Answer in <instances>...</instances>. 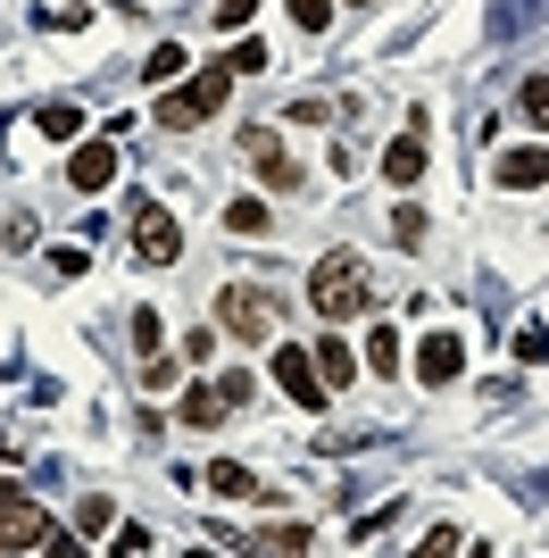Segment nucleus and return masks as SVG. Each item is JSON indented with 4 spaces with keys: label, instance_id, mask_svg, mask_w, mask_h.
Here are the masks:
<instances>
[{
    "label": "nucleus",
    "instance_id": "obj_1",
    "mask_svg": "<svg viewBox=\"0 0 549 558\" xmlns=\"http://www.w3.org/2000/svg\"><path fill=\"white\" fill-rule=\"evenodd\" d=\"M366 301H375V276H366V258H350V251L317 258V276H308V308H317L325 326H350Z\"/></svg>",
    "mask_w": 549,
    "mask_h": 558
},
{
    "label": "nucleus",
    "instance_id": "obj_2",
    "mask_svg": "<svg viewBox=\"0 0 549 558\" xmlns=\"http://www.w3.org/2000/svg\"><path fill=\"white\" fill-rule=\"evenodd\" d=\"M233 93V59H217V68H200L192 84H175V93H159V109H150V125H167V134H192V125H208V117L225 109Z\"/></svg>",
    "mask_w": 549,
    "mask_h": 558
},
{
    "label": "nucleus",
    "instance_id": "obj_3",
    "mask_svg": "<svg viewBox=\"0 0 549 558\" xmlns=\"http://www.w3.org/2000/svg\"><path fill=\"white\" fill-rule=\"evenodd\" d=\"M274 326H283V292H274V283H225V292H217V333H233V342H274Z\"/></svg>",
    "mask_w": 549,
    "mask_h": 558
},
{
    "label": "nucleus",
    "instance_id": "obj_4",
    "mask_svg": "<svg viewBox=\"0 0 549 558\" xmlns=\"http://www.w3.org/2000/svg\"><path fill=\"white\" fill-rule=\"evenodd\" d=\"M125 242H134L142 267H175V258H183V226L159 209V201H142V209L125 217Z\"/></svg>",
    "mask_w": 549,
    "mask_h": 558
},
{
    "label": "nucleus",
    "instance_id": "obj_5",
    "mask_svg": "<svg viewBox=\"0 0 549 558\" xmlns=\"http://www.w3.org/2000/svg\"><path fill=\"white\" fill-rule=\"evenodd\" d=\"M251 392H258L251 375H217V384H192V392H183V409H175V417L192 425V434H208V425H225V417H233V409H242Z\"/></svg>",
    "mask_w": 549,
    "mask_h": 558
},
{
    "label": "nucleus",
    "instance_id": "obj_6",
    "mask_svg": "<svg viewBox=\"0 0 549 558\" xmlns=\"http://www.w3.org/2000/svg\"><path fill=\"white\" fill-rule=\"evenodd\" d=\"M242 150H251V167H258V184H267V192H300V159L283 150V134L242 125Z\"/></svg>",
    "mask_w": 549,
    "mask_h": 558
},
{
    "label": "nucleus",
    "instance_id": "obj_7",
    "mask_svg": "<svg viewBox=\"0 0 549 558\" xmlns=\"http://www.w3.org/2000/svg\"><path fill=\"white\" fill-rule=\"evenodd\" d=\"M274 384H283L300 409H325V400H333V392H325V375H317V359H308L300 342H274Z\"/></svg>",
    "mask_w": 549,
    "mask_h": 558
},
{
    "label": "nucleus",
    "instance_id": "obj_8",
    "mask_svg": "<svg viewBox=\"0 0 549 558\" xmlns=\"http://www.w3.org/2000/svg\"><path fill=\"white\" fill-rule=\"evenodd\" d=\"M457 367H466V333L441 326V333L416 342V384H434V392H441V384H457Z\"/></svg>",
    "mask_w": 549,
    "mask_h": 558
},
{
    "label": "nucleus",
    "instance_id": "obj_9",
    "mask_svg": "<svg viewBox=\"0 0 549 558\" xmlns=\"http://www.w3.org/2000/svg\"><path fill=\"white\" fill-rule=\"evenodd\" d=\"M68 184H75V192H109V184H117V134H100V142H75Z\"/></svg>",
    "mask_w": 549,
    "mask_h": 558
},
{
    "label": "nucleus",
    "instance_id": "obj_10",
    "mask_svg": "<svg viewBox=\"0 0 549 558\" xmlns=\"http://www.w3.org/2000/svg\"><path fill=\"white\" fill-rule=\"evenodd\" d=\"M491 184H500V192H541V184H549V150H541V142H525V150H500Z\"/></svg>",
    "mask_w": 549,
    "mask_h": 558
},
{
    "label": "nucleus",
    "instance_id": "obj_11",
    "mask_svg": "<svg viewBox=\"0 0 549 558\" xmlns=\"http://www.w3.org/2000/svg\"><path fill=\"white\" fill-rule=\"evenodd\" d=\"M308 359H317L325 392H350V384H358V350L342 342V326H333V333H317V350H308Z\"/></svg>",
    "mask_w": 549,
    "mask_h": 558
},
{
    "label": "nucleus",
    "instance_id": "obj_12",
    "mask_svg": "<svg viewBox=\"0 0 549 558\" xmlns=\"http://www.w3.org/2000/svg\"><path fill=\"white\" fill-rule=\"evenodd\" d=\"M383 175H391V184H400V192H408L416 175H425V134H416V125H408V134H400V142H391V150H383Z\"/></svg>",
    "mask_w": 549,
    "mask_h": 558
},
{
    "label": "nucleus",
    "instance_id": "obj_13",
    "mask_svg": "<svg viewBox=\"0 0 549 558\" xmlns=\"http://www.w3.org/2000/svg\"><path fill=\"white\" fill-rule=\"evenodd\" d=\"M208 492H225V500H258L267 484H258L251 466H233V459H208Z\"/></svg>",
    "mask_w": 549,
    "mask_h": 558
},
{
    "label": "nucleus",
    "instance_id": "obj_14",
    "mask_svg": "<svg viewBox=\"0 0 549 558\" xmlns=\"http://www.w3.org/2000/svg\"><path fill=\"white\" fill-rule=\"evenodd\" d=\"M34 125H42L50 142H75V134H84V109H68V100H50V109L34 117Z\"/></svg>",
    "mask_w": 549,
    "mask_h": 558
},
{
    "label": "nucleus",
    "instance_id": "obj_15",
    "mask_svg": "<svg viewBox=\"0 0 549 558\" xmlns=\"http://www.w3.org/2000/svg\"><path fill=\"white\" fill-rule=\"evenodd\" d=\"M366 367H375V375H400V333H391V326L366 333Z\"/></svg>",
    "mask_w": 549,
    "mask_h": 558
},
{
    "label": "nucleus",
    "instance_id": "obj_16",
    "mask_svg": "<svg viewBox=\"0 0 549 558\" xmlns=\"http://www.w3.org/2000/svg\"><path fill=\"white\" fill-rule=\"evenodd\" d=\"M109 525H117V509H109V500H100V492H91L84 509H75V542H100V534H109Z\"/></svg>",
    "mask_w": 549,
    "mask_h": 558
},
{
    "label": "nucleus",
    "instance_id": "obj_17",
    "mask_svg": "<svg viewBox=\"0 0 549 558\" xmlns=\"http://www.w3.org/2000/svg\"><path fill=\"white\" fill-rule=\"evenodd\" d=\"M142 75H150V84H175L183 75V43H159L150 59H142Z\"/></svg>",
    "mask_w": 549,
    "mask_h": 558
},
{
    "label": "nucleus",
    "instance_id": "obj_18",
    "mask_svg": "<svg viewBox=\"0 0 549 558\" xmlns=\"http://www.w3.org/2000/svg\"><path fill=\"white\" fill-rule=\"evenodd\" d=\"M283 9H292L300 34H325V25H333V0H283Z\"/></svg>",
    "mask_w": 549,
    "mask_h": 558
},
{
    "label": "nucleus",
    "instance_id": "obj_19",
    "mask_svg": "<svg viewBox=\"0 0 549 558\" xmlns=\"http://www.w3.org/2000/svg\"><path fill=\"white\" fill-rule=\"evenodd\" d=\"M225 233H267V201H233V209H225Z\"/></svg>",
    "mask_w": 549,
    "mask_h": 558
},
{
    "label": "nucleus",
    "instance_id": "obj_20",
    "mask_svg": "<svg viewBox=\"0 0 549 558\" xmlns=\"http://www.w3.org/2000/svg\"><path fill=\"white\" fill-rule=\"evenodd\" d=\"M308 542H317L308 525H267V534H258V550H308Z\"/></svg>",
    "mask_w": 549,
    "mask_h": 558
},
{
    "label": "nucleus",
    "instance_id": "obj_21",
    "mask_svg": "<svg viewBox=\"0 0 549 558\" xmlns=\"http://www.w3.org/2000/svg\"><path fill=\"white\" fill-rule=\"evenodd\" d=\"M516 100H525L533 125H549V75H525V93H516Z\"/></svg>",
    "mask_w": 549,
    "mask_h": 558
},
{
    "label": "nucleus",
    "instance_id": "obj_22",
    "mask_svg": "<svg viewBox=\"0 0 549 558\" xmlns=\"http://www.w3.org/2000/svg\"><path fill=\"white\" fill-rule=\"evenodd\" d=\"M516 359H525V367H549V333L525 326V333H516Z\"/></svg>",
    "mask_w": 549,
    "mask_h": 558
},
{
    "label": "nucleus",
    "instance_id": "obj_23",
    "mask_svg": "<svg viewBox=\"0 0 549 558\" xmlns=\"http://www.w3.org/2000/svg\"><path fill=\"white\" fill-rule=\"evenodd\" d=\"M258 17V0H217V25H225V34H233V25H251Z\"/></svg>",
    "mask_w": 549,
    "mask_h": 558
},
{
    "label": "nucleus",
    "instance_id": "obj_24",
    "mask_svg": "<svg viewBox=\"0 0 549 558\" xmlns=\"http://www.w3.org/2000/svg\"><path fill=\"white\" fill-rule=\"evenodd\" d=\"M225 59H233V75H258V68H267V50H258V43H233Z\"/></svg>",
    "mask_w": 549,
    "mask_h": 558
},
{
    "label": "nucleus",
    "instance_id": "obj_25",
    "mask_svg": "<svg viewBox=\"0 0 549 558\" xmlns=\"http://www.w3.org/2000/svg\"><path fill=\"white\" fill-rule=\"evenodd\" d=\"M109 550H117V558H142V550H150V525H125V534H117Z\"/></svg>",
    "mask_w": 549,
    "mask_h": 558
},
{
    "label": "nucleus",
    "instance_id": "obj_26",
    "mask_svg": "<svg viewBox=\"0 0 549 558\" xmlns=\"http://www.w3.org/2000/svg\"><path fill=\"white\" fill-rule=\"evenodd\" d=\"M425 550L450 558V550H466V534H457V525H434V534H425Z\"/></svg>",
    "mask_w": 549,
    "mask_h": 558
},
{
    "label": "nucleus",
    "instance_id": "obj_27",
    "mask_svg": "<svg viewBox=\"0 0 549 558\" xmlns=\"http://www.w3.org/2000/svg\"><path fill=\"white\" fill-rule=\"evenodd\" d=\"M342 9H358V0H342Z\"/></svg>",
    "mask_w": 549,
    "mask_h": 558
}]
</instances>
